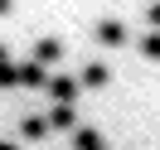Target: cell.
I'll return each instance as SVG.
<instances>
[{
	"label": "cell",
	"instance_id": "1",
	"mask_svg": "<svg viewBox=\"0 0 160 150\" xmlns=\"http://www.w3.org/2000/svg\"><path fill=\"white\" fill-rule=\"evenodd\" d=\"M78 87H82L78 78H49V92H53V102H58V107H73Z\"/></svg>",
	"mask_w": 160,
	"mask_h": 150
},
{
	"label": "cell",
	"instance_id": "2",
	"mask_svg": "<svg viewBox=\"0 0 160 150\" xmlns=\"http://www.w3.org/2000/svg\"><path fill=\"white\" fill-rule=\"evenodd\" d=\"M97 39L107 44V49H117V44H126V24L121 20H102L97 24Z\"/></svg>",
	"mask_w": 160,
	"mask_h": 150
},
{
	"label": "cell",
	"instance_id": "3",
	"mask_svg": "<svg viewBox=\"0 0 160 150\" xmlns=\"http://www.w3.org/2000/svg\"><path fill=\"white\" fill-rule=\"evenodd\" d=\"M78 82H82V87H107V82H112V68H107V63H88Z\"/></svg>",
	"mask_w": 160,
	"mask_h": 150
},
{
	"label": "cell",
	"instance_id": "4",
	"mask_svg": "<svg viewBox=\"0 0 160 150\" xmlns=\"http://www.w3.org/2000/svg\"><path fill=\"white\" fill-rule=\"evenodd\" d=\"M20 82H24V87H49V73H44V63H24V68H20Z\"/></svg>",
	"mask_w": 160,
	"mask_h": 150
},
{
	"label": "cell",
	"instance_id": "5",
	"mask_svg": "<svg viewBox=\"0 0 160 150\" xmlns=\"http://www.w3.org/2000/svg\"><path fill=\"white\" fill-rule=\"evenodd\" d=\"M49 126L53 131H73V126H78V111H73V107H53L49 111Z\"/></svg>",
	"mask_w": 160,
	"mask_h": 150
},
{
	"label": "cell",
	"instance_id": "6",
	"mask_svg": "<svg viewBox=\"0 0 160 150\" xmlns=\"http://www.w3.org/2000/svg\"><path fill=\"white\" fill-rule=\"evenodd\" d=\"M53 58H63V39H39V53H34V63H44V68H49Z\"/></svg>",
	"mask_w": 160,
	"mask_h": 150
},
{
	"label": "cell",
	"instance_id": "7",
	"mask_svg": "<svg viewBox=\"0 0 160 150\" xmlns=\"http://www.w3.org/2000/svg\"><path fill=\"white\" fill-rule=\"evenodd\" d=\"M73 145H78V150H97V145H102V136H97L92 126H82L78 136H73Z\"/></svg>",
	"mask_w": 160,
	"mask_h": 150
},
{
	"label": "cell",
	"instance_id": "8",
	"mask_svg": "<svg viewBox=\"0 0 160 150\" xmlns=\"http://www.w3.org/2000/svg\"><path fill=\"white\" fill-rule=\"evenodd\" d=\"M141 53H146V58H160V34H155V29L141 34Z\"/></svg>",
	"mask_w": 160,
	"mask_h": 150
},
{
	"label": "cell",
	"instance_id": "9",
	"mask_svg": "<svg viewBox=\"0 0 160 150\" xmlns=\"http://www.w3.org/2000/svg\"><path fill=\"white\" fill-rule=\"evenodd\" d=\"M39 136H44V121L29 116V121H24V140H39Z\"/></svg>",
	"mask_w": 160,
	"mask_h": 150
},
{
	"label": "cell",
	"instance_id": "10",
	"mask_svg": "<svg viewBox=\"0 0 160 150\" xmlns=\"http://www.w3.org/2000/svg\"><path fill=\"white\" fill-rule=\"evenodd\" d=\"M146 20H150V29L160 34V0H155V5H150V10H146Z\"/></svg>",
	"mask_w": 160,
	"mask_h": 150
},
{
	"label": "cell",
	"instance_id": "11",
	"mask_svg": "<svg viewBox=\"0 0 160 150\" xmlns=\"http://www.w3.org/2000/svg\"><path fill=\"white\" fill-rule=\"evenodd\" d=\"M5 10H10V0H0V15H5Z\"/></svg>",
	"mask_w": 160,
	"mask_h": 150
},
{
	"label": "cell",
	"instance_id": "12",
	"mask_svg": "<svg viewBox=\"0 0 160 150\" xmlns=\"http://www.w3.org/2000/svg\"><path fill=\"white\" fill-rule=\"evenodd\" d=\"M0 68H5V49H0Z\"/></svg>",
	"mask_w": 160,
	"mask_h": 150
},
{
	"label": "cell",
	"instance_id": "13",
	"mask_svg": "<svg viewBox=\"0 0 160 150\" xmlns=\"http://www.w3.org/2000/svg\"><path fill=\"white\" fill-rule=\"evenodd\" d=\"M0 150H15V145H0Z\"/></svg>",
	"mask_w": 160,
	"mask_h": 150
},
{
	"label": "cell",
	"instance_id": "14",
	"mask_svg": "<svg viewBox=\"0 0 160 150\" xmlns=\"http://www.w3.org/2000/svg\"><path fill=\"white\" fill-rule=\"evenodd\" d=\"M97 150H107V145H97Z\"/></svg>",
	"mask_w": 160,
	"mask_h": 150
}]
</instances>
